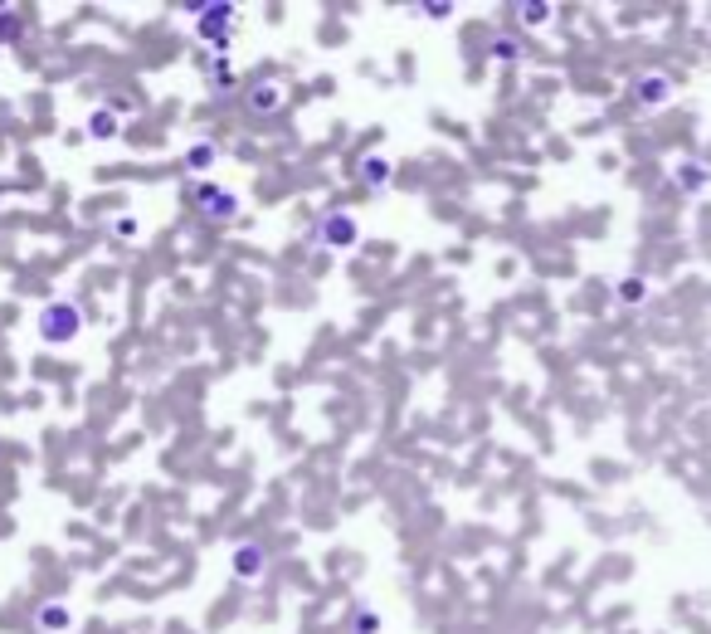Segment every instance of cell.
I'll list each match as a JSON object with an SVG mask.
<instances>
[{
    "instance_id": "cell-9",
    "label": "cell",
    "mask_w": 711,
    "mask_h": 634,
    "mask_svg": "<svg viewBox=\"0 0 711 634\" xmlns=\"http://www.w3.org/2000/svg\"><path fill=\"white\" fill-rule=\"evenodd\" d=\"M214 161H220V147H214V142H196V147L186 152V171L196 176V181H205V171H210Z\"/></svg>"
},
{
    "instance_id": "cell-12",
    "label": "cell",
    "mask_w": 711,
    "mask_h": 634,
    "mask_svg": "<svg viewBox=\"0 0 711 634\" xmlns=\"http://www.w3.org/2000/svg\"><path fill=\"white\" fill-rule=\"evenodd\" d=\"M360 181H366L370 190H385V186H390V161H385V157H366V161H360Z\"/></svg>"
},
{
    "instance_id": "cell-10",
    "label": "cell",
    "mask_w": 711,
    "mask_h": 634,
    "mask_svg": "<svg viewBox=\"0 0 711 634\" xmlns=\"http://www.w3.org/2000/svg\"><path fill=\"white\" fill-rule=\"evenodd\" d=\"M648 293H653V289H648V279H634V273L614 283V298H619L624 308H643V303H648Z\"/></svg>"
},
{
    "instance_id": "cell-4",
    "label": "cell",
    "mask_w": 711,
    "mask_h": 634,
    "mask_svg": "<svg viewBox=\"0 0 711 634\" xmlns=\"http://www.w3.org/2000/svg\"><path fill=\"white\" fill-rule=\"evenodd\" d=\"M312 239H322L327 249H356V220L346 210H327L312 225Z\"/></svg>"
},
{
    "instance_id": "cell-3",
    "label": "cell",
    "mask_w": 711,
    "mask_h": 634,
    "mask_svg": "<svg viewBox=\"0 0 711 634\" xmlns=\"http://www.w3.org/2000/svg\"><path fill=\"white\" fill-rule=\"evenodd\" d=\"M629 93L643 113H658V107H668V98L678 93V83H672V74H662V69H648V74H638L629 83Z\"/></svg>"
},
{
    "instance_id": "cell-15",
    "label": "cell",
    "mask_w": 711,
    "mask_h": 634,
    "mask_svg": "<svg viewBox=\"0 0 711 634\" xmlns=\"http://www.w3.org/2000/svg\"><path fill=\"white\" fill-rule=\"evenodd\" d=\"M346 629H351V634H376V629H380V615H376V610H366V605H351V620H346Z\"/></svg>"
},
{
    "instance_id": "cell-14",
    "label": "cell",
    "mask_w": 711,
    "mask_h": 634,
    "mask_svg": "<svg viewBox=\"0 0 711 634\" xmlns=\"http://www.w3.org/2000/svg\"><path fill=\"white\" fill-rule=\"evenodd\" d=\"M117 113H107V107H98V113L88 117V137H98V142H107V137H117Z\"/></svg>"
},
{
    "instance_id": "cell-5",
    "label": "cell",
    "mask_w": 711,
    "mask_h": 634,
    "mask_svg": "<svg viewBox=\"0 0 711 634\" xmlns=\"http://www.w3.org/2000/svg\"><path fill=\"white\" fill-rule=\"evenodd\" d=\"M229 571H234V581H263V571H269V547L263 542H234V552H229Z\"/></svg>"
},
{
    "instance_id": "cell-11",
    "label": "cell",
    "mask_w": 711,
    "mask_h": 634,
    "mask_svg": "<svg viewBox=\"0 0 711 634\" xmlns=\"http://www.w3.org/2000/svg\"><path fill=\"white\" fill-rule=\"evenodd\" d=\"M20 34H25V10L0 5V44H15Z\"/></svg>"
},
{
    "instance_id": "cell-8",
    "label": "cell",
    "mask_w": 711,
    "mask_h": 634,
    "mask_svg": "<svg viewBox=\"0 0 711 634\" xmlns=\"http://www.w3.org/2000/svg\"><path fill=\"white\" fill-rule=\"evenodd\" d=\"M229 30H234V5H200V34L214 40V50H224Z\"/></svg>"
},
{
    "instance_id": "cell-17",
    "label": "cell",
    "mask_w": 711,
    "mask_h": 634,
    "mask_svg": "<svg viewBox=\"0 0 711 634\" xmlns=\"http://www.w3.org/2000/svg\"><path fill=\"white\" fill-rule=\"evenodd\" d=\"M492 54H497V59H516V44H512V40H502V34H497V40H492Z\"/></svg>"
},
{
    "instance_id": "cell-7",
    "label": "cell",
    "mask_w": 711,
    "mask_h": 634,
    "mask_svg": "<svg viewBox=\"0 0 711 634\" xmlns=\"http://www.w3.org/2000/svg\"><path fill=\"white\" fill-rule=\"evenodd\" d=\"M74 629V610L64 601H40L34 605V634H68Z\"/></svg>"
},
{
    "instance_id": "cell-13",
    "label": "cell",
    "mask_w": 711,
    "mask_h": 634,
    "mask_svg": "<svg viewBox=\"0 0 711 634\" xmlns=\"http://www.w3.org/2000/svg\"><path fill=\"white\" fill-rule=\"evenodd\" d=\"M672 181H678L682 190H702V186L711 181V171H706L702 161H682V166H678V176H672Z\"/></svg>"
},
{
    "instance_id": "cell-6",
    "label": "cell",
    "mask_w": 711,
    "mask_h": 634,
    "mask_svg": "<svg viewBox=\"0 0 711 634\" xmlns=\"http://www.w3.org/2000/svg\"><path fill=\"white\" fill-rule=\"evenodd\" d=\"M283 107H287V83L259 78L254 88H249V113L254 117H273V113H283Z\"/></svg>"
},
{
    "instance_id": "cell-1",
    "label": "cell",
    "mask_w": 711,
    "mask_h": 634,
    "mask_svg": "<svg viewBox=\"0 0 711 634\" xmlns=\"http://www.w3.org/2000/svg\"><path fill=\"white\" fill-rule=\"evenodd\" d=\"M34 327H40L44 346H68V342H78V332H83V308L74 298H54V303L40 308Z\"/></svg>"
},
{
    "instance_id": "cell-16",
    "label": "cell",
    "mask_w": 711,
    "mask_h": 634,
    "mask_svg": "<svg viewBox=\"0 0 711 634\" xmlns=\"http://www.w3.org/2000/svg\"><path fill=\"white\" fill-rule=\"evenodd\" d=\"M516 20H522V25H546L551 20V5H541V0H532V5H516Z\"/></svg>"
},
{
    "instance_id": "cell-2",
    "label": "cell",
    "mask_w": 711,
    "mask_h": 634,
    "mask_svg": "<svg viewBox=\"0 0 711 634\" xmlns=\"http://www.w3.org/2000/svg\"><path fill=\"white\" fill-rule=\"evenodd\" d=\"M190 206L200 210V220H214V225L239 220V196H234V190H224V186H214V181H196V186H190Z\"/></svg>"
}]
</instances>
